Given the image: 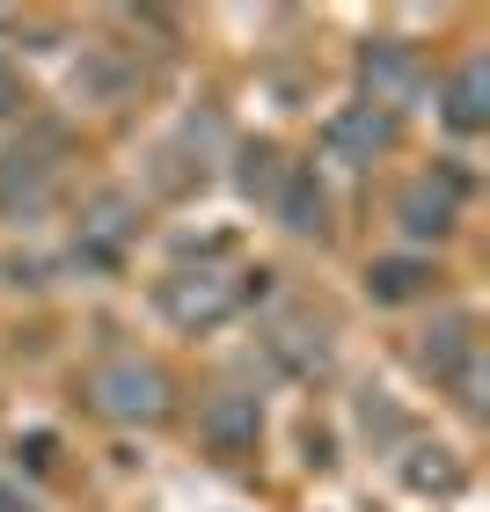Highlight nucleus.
<instances>
[{
    "mask_svg": "<svg viewBox=\"0 0 490 512\" xmlns=\"http://www.w3.org/2000/svg\"><path fill=\"white\" fill-rule=\"evenodd\" d=\"M88 403L103 417H118V425H154V417L169 410V381H161V366H147V359H103L96 374H88Z\"/></svg>",
    "mask_w": 490,
    "mask_h": 512,
    "instance_id": "obj_1",
    "label": "nucleus"
},
{
    "mask_svg": "<svg viewBox=\"0 0 490 512\" xmlns=\"http://www.w3.org/2000/svg\"><path fill=\"white\" fill-rule=\"evenodd\" d=\"M52 161H59V132L37 125L30 147L0 154V220H37L52 205Z\"/></svg>",
    "mask_w": 490,
    "mask_h": 512,
    "instance_id": "obj_2",
    "label": "nucleus"
},
{
    "mask_svg": "<svg viewBox=\"0 0 490 512\" xmlns=\"http://www.w3.org/2000/svg\"><path fill=\"white\" fill-rule=\"evenodd\" d=\"M242 300V286L227 278L220 264L205 271H176L169 286H161V308H169V322H183V330H213V322Z\"/></svg>",
    "mask_w": 490,
    "mask_h": 512,
    "instance_id": "obj_3",
    "label": "nucleus"
},
{
    "mask_svg": "<svg viewBox=\"0 0 490 512\" xmlns=\"http://www.w3.org/2000/svg\"><path fill=\"white\" fill-rule=\"evenodd\" d=\"M359 81H366L373 110H388V118H395L403 103H417V96H425V59H417L410 44H366Z\"/></svg>",
    "mask_w": 490,
    "mask_h": 512,
    "instance_id": "obj_4",
    "label": "nucleus"
},
{
    "mask_svg": "<svg viewBox=\"0 0 490 512\" xmlns=\"http://www.w3.org/2000/svg\"><path fill=\"white\" fill-rule=\"evenodd\" d=\"M425 366H432V374H447V381H461V395H476V322L461 308H447L425 330Z\"/></svg>",
    "mask_w": 490,
    "mask_h": 512,
    "instance_id": "obj_5",
    "label": "nucleus"
},
{
    "mask_svg": "<svg viewBox=\"0 0 490 512\" xmlns=\"http://www.w3.org/2000/svg\"><path fill=\"white\" fill-rule=\"evenodd\" d=\"M454 198H461V176H439V183H410L403 205H395V220H403V235L417 242H439L454 227Z\"/></svg>",
    "mask_w": 490,
    "mask_h": 512,
    "instance_id": "obj_6",
    "label": "nucleus"
},
{
    "mask_svg": "<svg viewBox=\"0 0 490 512\" xmlns=\"http://www.w3.org/2000/svg\"><path fill=\"white\" fill-rule=\"evenodd\" d=\"M198 432H205V447H213V454H249L256 432H264V410H256L249 395H220V403H205Z\"/></svg>",
    "mask_w": 490,
    "mask_h": 512,
    "instance_id": "obj_7",
    "label": "nucleus"
},
{
    "mask_svg": "<svg viewBox=\"0 0 490 512\" xmlns=\"http://www.w3.org/2000/svg\"><path fill=\"white\" fill-rule=\"evenodd\" d=\"M271 198H278V220H286V235H330V198H322L315 169H286Z\"/></svg>",
    "mask_w": 490,
    "mask_h": 512,
    "instance_id": "obj_8",
    "label": "nucleus"
},
{
    "mask_svg": "<svg viewBox=\"0 0 490 512\" xmlns=\"http://www.w3.org/2000/svg\"><path fill=\"white\" fill-rule=\"evenodd\" d=\"M395 147V118H388V110H344V118L330 125V154L337 161H373V154H388Z\"/></svg>",
    "mask_w": 490,
    "mask_h": 512,
    "instance_id": "obj_9",
    "label": "nucleus"
},
{
    "mask_svg": "<svg viewBox=\"0 0 490 512\" xmlns=\"http://www.w3.org/2000/svg\"><path fill=\"white\" fill-rule=\"evenodd\" d=\"M483 118H490V59H469L447 81V125L454 132H483Z\"/></svg>",
    "mask_w": 490,
    "mask_h": 512,
    "instance_id": "obj_10",
    "label": "nucleus"
},
{
    "mask_svg": "<svg viewBox=\"0 0 490 512\" xmlns=\"http://www.w3.org/2000/svg\"><path fill=\"white\" fill-rule=\"evenodd\" d=\"M271 359H278V366H322V359H330L322 322H315V315H278V322H271Z\"/></svg>",
    "mask_w": 490,
    "mask_h": 512,
    "instance_id": "obj_11",
    "label": "nucleus"
},
{
    "mask_svg": "<svg viewBox=\"0 0 490 512\" xmlns=\"http://www.w3.org/2000/svg\"><path fill=\"white\" fill-rule=\"evenodd\" d=\"M132 227H139V205L118 198V191L88 198V213H81V235H88V242H103V249H125V242H132Z\"/></svg>",
    "mask_w": 490,
    "mask_h": 512,
    "instance_id": "obj_12",
    "label": "nucleus"
},
{
    "mask_svg": "<svg viewBox=\"0 0 490 512\" xmlns=\"http://www.w3.org/2000/svg\"><path fill=\"white\" fill-rule=\"evenodd\" d=\"M425 278H432V264H417V256H388V264L366 271V286H373V300H410Z\"/></svg>",
    "mask_w": 490,
    "mask_h": 512,
    "instance_id": "obj_13",
    "label": "nucleus"
},
{
    "mask_svg": "<svg viewBox=\"0 0 490 512\" xmlns=\"http://www.w3.org/2000/svg\"><path fill=\"white\" fill-rule=\"evenodd\" d=\"M74 81H81L96 103H118V96H132V88H139V74H132V66H118V52H88V74H74Z\"/></svg>",
    "mask_w": 490,
    "mask_h": 512,
    "instance_id": "obj_14",
    "label": "nucleus"
},
{
    "mask_svg": "<svg viewBox=\"0 0 490 512\" xmlns=\"http://www.w3.org/2000/svg\"><path fill=\"white\" fill-rule=\"evenodd\" d=\"M278 176H286V169H278V147H264V139H256V147H242L235 183H242L249 198H271V191H278Z\"/></svg>",
    "mask_w": 490,
    "mask_h": 512,
    "instance_id": "obj_15",
    "label": "nucleus"
},
{
    "mask_svg": "<svg viewBox=\"0 0 490 512\" xmlns=\"http://www.w3.org/2000/svg\"><path fill=\"white\" fill-rule=\"evenodd\" d=\"M359 425L381 432V439H403V417L388 410V395H359Z\"/></svg>",
    "mask_w": 490,
    "mask_h": 512,
    "instance_id": "obj_16",
    "label": "nucleus"
},
{
    "mask_svg": "<svg viewBox=\"0 0 490 512\" xmlns=\"http://www.w3.org/2000/svg\"><path fill=\"white\" fill-rule=\"evenodd\" d=\"M8 110H15V66L0 59V118H8Z\"/></svg>",
    "mask_w": 490,
    "mask_h": 512,
    "instance_id": "obj_17",
    "label": "nucleus"
}]
</instances>
